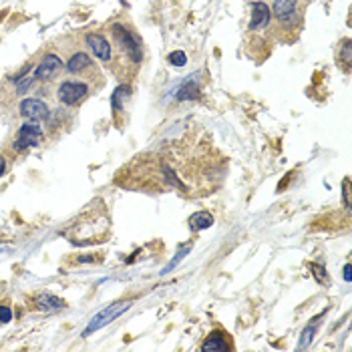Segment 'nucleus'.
Instances as JSON below:
<instances>
[{
	"label": "nucleus",
	"instance_id": "nucleus-6",
	"mask_svg": "<svg viewBox=\"0 0 352 352\" xmlns=\"http://www.w3.org/2000/svg\"><path fill=\"white\" fill-rule=\"evenodd\" d=\"M233 348V340H231V336L226 332V330H211L207 336H206V340H204V344L199 346V350L201 352H231Z\"/></svg>",
	"mask_w": 352,
	"mask_h": 352
},
{
	"label": "nucleus",
	"instance_id": "nucleus-21",
	"mask_svg": "<svg viewBox=\"0 0 352 352\" xmlns=\"http://www.w3.org/2000/svg\"><path fill=\"white\" fill-rule=\"evenodd\" d=\"M342 197H344V206L348 209L350 207V179L348 177H344L342 181Z\"/></svg>",
	"mask_w": 352,
	"mask_h": 352
},
{
	"label": "nucleus",
	"instance_id": "nucleus-24",
	"mask_svg": "<svg viewBox=\"0 0 352 352\" xmlns=\"http://www.w3.org/2000/svg\"><path fill=\"white\" fill-rule=\"evenodd\" d=\"M350 270H352V268H350V264H346V266H344V280H346V282H350V280H352V274H350Z\"/></svg>",
	"mask_w": 352,
	"mask_h": 352
},
{
	"label": "nucleus",
	"instance_id": "nucleus-7",
	"mask_svg": "<svg viewBox=\"0 0 352 352\" xmlns=\"http://www.w3.org/2000/svg\"><path fill=\"white\" fill-rule=\"evenodd\" d=\"M41 137H42V129L35 121H28L19 129V133H16V139H14L12 147H14V151H22V149H28V147H35V145H39Z\"/></svg>",
	"mask_w": 352,
	"mask_h": 352
},
{
	"label": "nucleus",
	"instance_id": "nucleus-23",
	"mask_svg": "<svg viewBox=\"0 0 352 352\" xmlns=\"http://www.w3.org/2000/svg\"><path fill=\"white\" fill-rule=\"evenodd\" d=\"M12 320V310L8 306H0V324H6Z\"/></svg>",
	"mask_w": 352,
	"mask_h": 352
},
{
	"label": "nucleus",
	"instance_id": "nucleus-15",
	"mask_svg": "<svg viewBox=\"0 0 352 352\" xmlns=\"http://www.w3.org/2000/svg\"><path fill=\"white\" fill-rule=\"evenodd\" d=\"M213 226V215L206 209H201V211H195L191 217H189V228L195 229V231H204L207 228Z\"/></svg>",
	"mask_w": 352,
	"mask_h": 352
},
{
	"label": "nucleus",
	"instance_id": "nucleus-13",
	"mask_svg": "<svg viewBox=\"0 0 352 352\" xmlns=\"http://www.w3.org/2000/svg\"><path fill=\"white\" fill-rule=\"evenodd\" d=\"M199 97V83L197 79L191 75L183 81V85L177 89V101H191Z\"/></svg>",
	"mask_w": 352,
	"mask_h": 352
},
{
	"label": "nucleus",
	"instance_id": "nucleus-11",
	"mask_svg": "<svg viewBox=\"0 0 352 352\" xmlns=\"http://www.w3.org/2000/svg\"><path fill=\"white\" fill-rule=\"evenodd\" d=\"M270 21H272L270 6H268L266 2H262V0H258V2H251V21H249V26H248L251 32L266 28L268 24H270Z\"/></svg>",
	"mask_w": 352,
	"mask_h": 352
},
{
	"label": "nucleus",
	"instance_id": "nucleus-5",
	"mask_svg": "<svg viewBox=\"0 0 352 352\" xmlns=\"http://www.w3.org/2000/svg\"><path fill=\"white\" fill-rule=\"evenodd\" d=\"M66 71L71 75H79L83 79H95V77L99 79V71L95 69L93 59L87 53H83V50H77V53L66 61Z\"/></svg>",
	"mask_w": 352,
	"mask_h": 352
},
{
	"label": "nucleus",
	"instance_id": "nucleus-1",
	"mask_svg": "<svg viewBox=\"0 0 352 352\" xmlns=\"http://www.w3.org/2000/svg\"><path fill=\"white\" fill-rule=\"evenodd\" d=\"M111 37H113L111 46H115L119 61L125 66L131 64L133 69H137V66L141 64V61H143V48H141L139 39L133 35L127 26H123L119 22L111 26Z\"/></svg>",
	"mask_w": 352,
	"mask_h": 352
},
{
	"label": "nucleus",
	"instance_id": "nucleus-17",
	"mask_svg": "<svg viewBox=\"0 0 352 352\" xmlns=\"http://www.w3.org/2000/svg\"><path fill=\"white\" fill-rule=\"evenodd\" d=\"M350 46H352L350 39H344V41H342V44H340V48H338V57H340V59H342V62L346 64V69H348L350 62H352V61H350V53H352V48H350Z\"/></svg>",
	"mask_w": 352,
	"mask_h": 352
},
{
	"label": "nucleus",
	"instance_id": "nucleus-22",
	"mask_svg": "<svg viewBox=\"0 0 352 352\" xmlns=\"http://www.w3.org/2000/svg\"><path fill=\"white\" fill-rule=\"evenodd\" d=\"M32 83H35V77H26V79H22V83L19 81V85H16V93H19V95L26 93V89L32 87Z\"/></svg>",
	"mask_w": 352,
	"mask_h": 352
},
{
	"label": "nucleus",
	"instance_id": "nucleus-20",
	"mask_svg": "<svg viewBox=\"0 0 352 352\" xmlns=\"http://www.w3.org/2000/svg\"><path fill=\"white\" fill-rule=\"evenodd\" d=\"M189 249H191V246H186V248H183V249L179 251V254L175 256V260H173V262H171L169 266H167V268H165V270H163V272H169V270H173V268H175V264H179L183 256H187V254H189Z\"/></svg>",
	"mask_w": 352,
	"mask_h": 352
},
{
	"label": "nucleus",
	"instance_id": "nucleus-4",
	"mask_svg": "<svg viewBox=\"0 0 352 352\" xmlns=\"http://www.w3.org/2000/svg\"><path fill=\"white\" fill-rule=\"evenodd\" d=\"M89 95V85L81 81H62L57 89V99L62 105H79Z\"/></svg>",
	"mask_w": 352,
	"mask_h": 352
},
{
	"label": "nucleus",
	"instance_id": "nucleus-16",
	"mask_svg": "<svg viewBox=\"0 0 352 352\" xmlns=\"http://www.w3.org/2000/svg\"><path fill=\"white\" fill-rule=\"evenodd\" d=\"M322 316H316V318H312V322L308 324V328L302 332V338H300V344H298V348L300 350H304V348H308L310 346V342H312V336L316 334V326H318V320H320Z\"/></svg>",
	"mask_w": 352,
	"mask_h": 352
},
{
	"label": "nucleus",
	"instance_id": "nucleus-18",
	"mask_svg": "<svg viewBox=\"0 0 352 352\" xmlns=\"http://www.w3.org/2000/svg\"><path fill=\"white\" fill-rule=\"evenodd\" d=\"M167 61H169V64H173V66H186L187 64V55L183 53V50H173V53L167 57Z\"/></svg>",
	"mask_w": 352,
	"mask_h": 352
},
{
	"label": "nucleus",
	"instance_id": "nucleus-8",
	"mask_svg": "<svg viewBox=\"0 0 352 352\" xmlns=\"http://www.w3.org/2000/svg\"><path fill=\"white\" fill-rule=\"evenodd\" d=\"M61 69H62V61L55 53H46L37 64V71L32 77H35V81H50L61 73Z\"/></svg>",
	"mask_w": 352,
	"mask_h": 352
},
{
	"label": "nucleus",
	"instance_id": "nucleus-9",
	"mask_svg": "<svg viewBox=\"0 0 352 352\" xmlns=\"http://www.w3.org/2000/svg\"><path fill=\"white\" fill-rule=\"evenodd\" d=\"M19 111H21L22 117H26L28 121H42V119H46V117L50 115L48 105L44 103V101L32 99V97L22 101V103L19 105Z\"/></svg>",
	"mask_w": 352,
	"mask_h": 352
},
{
	"label": "nucleus",
	"instance_id": "nucleus-12",
	"mask_svg": "<svg viewBox=\"0 0 352 352\" xmlns=\"http://www.w3.org/2000/svg\"><path fill=\"white\" fill-rule=\"evenodd\" d=\"M131 97V87L129 85H119L115 91H113V97H111V107H113V113L115 115H121L125 113V103Z\"/></svg>",
	"mask_w": 352,
	"mask_h": 352
},
{
	"label": "nucleus",
	"instance_id": "nucleus-2",
	"mask_svg": "<svg viewBox=\"0 0 352 352\" xmlns=\"http://www.w3.org/2000/svg\"><path fill=\"white\" fill-rule=\"evenodd\" d=\"M270 12L280 32H296L302 24V16L298 12V0H274Z\"/></svg>",
	"mask_w": 352,
	"mask_h": 352
},
{
	"label": "nucleus",
	"instance_id": "nucleus-19",
	"mask_svg": "<svg viewBox=\"0 0 352 352\" xmlns=\"http://www.w3.org/2000/svg\"><path fill=\"white\" fill-rule=\"evenodd\" d=\"M310 270H312V272H316V274H314V278H316L318 282H320V284H324V286H326V284H328V276H326V270H324V268L316 266V264H310Z\"/></svg>",
	"mask_w": 352,
	"mask_h": 352
},
{
	"label": "nucleus",
	"instance_id": "nucleus-10",
	"mask_svg": "<svg viewBox=\"0 0 352 352\" xmlns=\"http://www.w3.org/2000/svg\"><path fill=\"white\" fill-rule=\"evenodd\" d=\"M85 42L87 46L91 48V53L99 59V61H111L113 57V46L111 42L101 35V32H87V37H85Z\"/></svg>",
	"mask_w": 352,
	"mask_h": 352
},
{
	"label": "nucleus",
	"instance_id": "nucleus-3",
	"mask_svg": "<svg viewBox=\"0 0 352 352\" xmlns=\"http://www.w3.org/2000/svg\"><path fill=\"white\" fill-rule=\"evenodd\" d=\"M131 304H133L131 300H119V302H115V304H109L105 310H101L97 316H93L91 324H89L87 330H85V336H89V334H93V332L99 330V328L107 326L109 322L115 320V318H119L123 312H127V310L131 308Z\"/></svg>",
	"mask_w": 352,
	"mask_h": 352
},
{
	"label": "nucleus",
	"instance_id": "nucleus-14",
	"mask_svg": "<svg viewBox=\"0 0 352 352\" xmlns=\"http://www.w3.org/2000/svg\"><path fill=\"white\" fill-rule=\"evenodd\" d=\"M35 306L39 310H48V312H53V310H61L66 306V302L59 296H53V294H41L37 300H35Z\"/></svg>",
	"mask_w": 352,
	"mask_h": 352
},
{
	"label": "nucleus",
	"instance_id": "nucleus-25",
	"mask_svg": "<svg viewBox=\"0 0 352 352\" xmlns=\"http://www.w3.org/2000/svg\"><path fill=\"white\" fill-rule=\"evenodd\" d=\"M4 171H6V161H4L2 157H0V177L4 175Z\"/></svg>",
	"mask_w": 352,
	"mask_h": 352
}]
</instances>
